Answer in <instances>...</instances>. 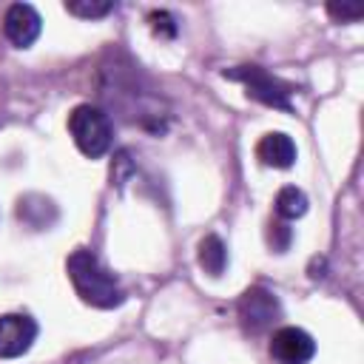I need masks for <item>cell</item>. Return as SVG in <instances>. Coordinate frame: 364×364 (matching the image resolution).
Listing matches in <instances>:
<instances>
[{
  "instance_id": "cell-1",
  "label": "cell",
  "mask_w": 364,
  "mask_h": 364,
  "mask_svg": "<svg viewBox=\"0 0 364 364\" xmlns=\"http://www.w3.org/2000/svg\"><path fill=\"white\" fill-rule=\"evenodd\" d=\"M65 270H68V279L77 290V296L91 304V307H100V310H111V307H119L125 293L122 287L117 284V279L100 264V259L85 250V247H77L68 262H65Z\"/></svg>"
},
{
  "instance_id": "cell-5",
  "label": "cell",
  "mask_w": 364,
  "mask_h": 364,
  "mask_svg": "<svg viewBox=\"0 0 364 364\" xmlns=\"http://www.w3.org/2000/svg\"><path fill=\"white\" fill-rule=\"evenodd\" d=\"M37 338V321L26 313L0 316V358H17L31 350Z\"/></svg>"
},
{
  "instance_id": "cell-8",
  "label": "cell",
  "mask_w": 364,
  "mask_h": 364,
  "mask_svg": "<svg viewBox=\"0 0 364 364\" xmlns=\"http://www.w3.org/2000/svg\"><path fill=\"white\" fill-rule=\"evenodd\" d=\"M256 156L267 168H290L296 162V142L282 131H270L259 139Z\"/></svg>"
},
{
  "instance_id": "cell-9",
  "label": "cell",
  "mask_w": 364,
  "mask_h": 364,
  "mask_svg": "<svg viewBox=\"0 0 364 364\" xmlns=\"http://www.w3.org/2000/svg\"><path fill=\"white\" fill-rule=\"evenodd\" d=\"M199 264L205 273L210 276H222L225 264H228V250H225V242L216 236V233H208L202 242H199Z\"/></svg>"
},
{
  "instance_id": "cell-2",
  "label": "cell",
  "mask_w": 364,
  "mask_h": 364,
  "mask_svg": "<svg viewBox=\"0 0 364 364\" xmlns=\"http://www.w3.org/2000/svg\"><path fill=\"white\" fill-rule=\"evenodd\" d=\"M68 131L74 145L91 159H100L111 148V136H114L111 119L97 105H77L68 114Z\"/></svg>"
},
{
  "instance_id": "cell-13",
  "label": "cell",
  "mask_w": 364,
  "mask_h": 364,
  "mask_svg": "<svg viewBox=\"0 0 364 364\" xmlns=\"http://www.w3.org/2000/svg\"><path fill=\"white\" fill-rule=\"evenodd\" d=\"M151 26H154V31H156V34H159L162 28H165V34H168V37H173V34H176L173 17H171L168 11H154V14H151Z\"/></svg>"
},
{
  "instance_id": "cell-10",
  "label": "cell",
  "mask_w": 364,
  "mask_h": 364,
  "mask_svg": "<svg viewBox=\"0 0 364 364\" xmlns=\"http://www.w3.org/2000/svg\"><path fill=\"white\" fill-rule=\"evenodd\" d=\"M276 213L282 216V219H299V216H304V210H307V196H304V191H299L296 185H287V188H282L279 193H276Z\"/></svg>"
},
{
  "instance_id": "cell-6",
  "label": "cell",
  "mask_w": 364,
  "mask_h": 364,
  "mask_svg": "<svg viewBox=\"0 0 364 364\" xmlns=\"http://www.w3.org/2000/svg\"><path fill=\"white\" fill-rule=\"evenodd\" d=\"M270 355L279 364H307L316 355V341L301 327H279L270 338Z\"/></svg>"
},
{
  "instance_id": "cell-7",
  "label": "cell",
  "mask_w": 364,
  "mask_h": 364,
  "mask_svg": "<svg viewBox=\"0 0 364 364\" xmlns=\"http://www.w3.org/2000/svg\"><path fill=\"white\" fill-rule=\"evenodd\" d=\"M40 28H43V20H40V14H37L34 6H28V3H14V6L6 9L3 34L9 37L11 46L28 48V46L40 37Z\"/></svg>"
},
{
  "instance_id": "cell-11",
  "label": "cell",
  "mask_w": 364,
  "mask_h": 364,
  "mask_svg": "<svg viewBox=\"0 0 364 364\" xmlns=\"http://www.w3.org/2000/svg\"><path fill=\"white\" fill-rule=\"evenodd\" d=\"M65 11L91 20V17H105L108 11H114V3H108V0H102V3H94V0H77V3H65Z\"/></svg>"
},
{
  "instance_id": "cell-12",
  "label": "cell",
  "mask_w": 364,
  "mask_h": 364,
  "mask_svg": "<svg viewBox=\"0 0 364 364\" xmlns=\"http://www.w3.org/2000/svg\"><path fill=\"white\" fill-rule=\"evenodd\" d=\"M327 11H330V17L347 23V20H358V17L364 14V6H361V3H341V6H338V3H330Z\"/></svg>"
},
{
  "instance_id": "cell-3",
  "label": "cell",
  "mask_w": 364,
  "mask_h": 364,
  "mask_svg": "<svg viewBox=\"0 0 364 364\" xmlns=\"http://www.w3.org/2000/svg\"><path fill=\"white\" fill-rule=\"evenodd\" d=\"M225 77L245 82L247 97H253V100H259V102H264V105H270V108L290 111V94H293V88H290L284 80L273 77L270 71H264V68H259V65H239V68L225 71Z\"/></svg>"
},
{
  "instance_id": "cell-4",
  "label": "cell",
  "mask_w": 364,
  "mask_h": 364,
  "mask_svg": "<svg viewBox=\"0 0 364 364\" xmlns=\"http://www.w3.org/2000/svg\"><path fill=\"white\" fill-rule=\"evenodd\" d=\"M239 318L247 333H262L279 318V299L264 287H250L239 299Z\"/></svg>"
}]
</instances>
